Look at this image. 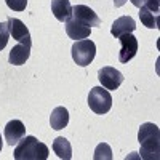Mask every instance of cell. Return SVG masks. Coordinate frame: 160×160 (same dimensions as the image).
I'll return each mask as SVG.
<instances>
[{"label":"cell","mask_w":160,"mask_h":160,"mask_svg":"<svg viewBox=\"0 0 160 160\" xmlns=\"http://www.w3.org/2000/svg\"><path fill=\"white\" fill-rule=\"evenodd\" d=\"M5 3L13 11H24L28 7V0H5Z\"/></svg>","instance_id":"obj_19"},{"label":"cell","mask_w":160,"mask_h":160,"mask_svg":"<svg viewBox=\"0 0 160 160\" xmlns=\"http://www.w3.org/2000/svg\"><path fill=\"white\" fill-rule=\"evenodd\" d=\"M72 18H75L80 22H83L85 26H88V28L101 24L99 16L87 5H75V7H72Z\"/></svg>","instance_id":"obj_8"},{"label":"cell","mask_w":160,"mask_h":160,"mask_svg":"<svg viewBox=\"0 0 160 160\" xmlns=\"http://www.w3.org/2000/svg\"><path fill=\"white\" fill-rule=\"evenodd\" d=\"M142 5L148 10H151L154 15H157L158 8H160V2H158V0H142Z\"/></svg>","instance_id":"obj_20"},{"label":"cell","mask_w":160,"mask_h":160,"mask_svg":"<svg viewBox=\"0 0 160 160\" xmlns=\"http://www.w3.org/2000/svg\"><path fill=\"white\" fill-rule=\"evenodd\" d=\"M88 106L90 109L98 114H108L112 108V96L109 90H106L104 87H95L90 90V95H88Z\"/></svg>","instance_id":"obj_4"},{"label":"cell","mask_w":160,"mask_h":160,"mask_svg":"<svg viewBox=\"0 0 160 160\" xmlns=\"http://www.w3.org/2000/svg\"><path fill=\"white\" fill-rule=\"evenodd\" d=\"M26 135V127L21 120H11L5 127V141L10 146H16L18 141Z\"/></svg>","instance_id":"obj_10"},{"label":"cell","mask_w":160,"mask_h":160,"mask_svg":"<svg viewBox=\"0 0 160 160\" xmlns=\"http://www.w3.org/2000/svg\"><path fill=\"white\" fill-rule=\"evenodd\" d=\"M48 154L47 144L40 142L35 136H22L16 144L13 157L16 160H47Z\"/></svg>","instance_id":"obj_2"},{"label":"cell","mask_w":160,"mask_h":160,"mask_svg":"<svg viewBox=\"0 0 160 160\" xmlns=\"http://www.w3.org/2000/svg\"><path fill=\"white\" fill-rule=\"evenodd\" d=\"M7 22H8L10 35H11L13 38H15V40H18L19 43H28V45H32V42H31V34H29V29L26 28V24H24L21 19L10 16V18L7 19Z\"/></svg>","instance_id":"obj_7"},{"label":"cell","mask_w":160,"mask_h":160,"mask_svg":"<svg viewBox=\"0 0 160 160\" xmlns=\"http://www.w3.org/2000/svg\"><path fill=\"white\" fill-rule=\"evenodd\" d=\"M139 18H141V22L146 26V28H149V29H157L158 26H157V15H154V13L151 10H148L144 5L139 7Z\"/></svg>","instance_id":"obj_16"},{"label":"cell","mask_w":160,"mask_h":160,"mask_svg":"<svg viewBox=\"0 0 160 160\" xmlns=\"http://www.w3.org/2000/svg\"><path fill=\"white\" fill-rule=\"evenodd\" d=\"M53 151H55V154L62 160H71L72 158V146L62 136H59L53 141Z\"/></svg>","instance_id":"obj_15"},{"label":"cell","mask_w":160,"mask_h":160,"mask_svg":"<svg viewBox=\"0 0 160 160\" xmlns=\"http://www.w3.org/2000/svg\"><path fill=\"white\" fill-rule=\"evenodd\" d=\"M136 29V22L135 19H133L131 16H120L114 21L112 24V28H111V34L118 38L120 35H123V34H130Z\"/></svg>","instance_id":"obj_11"},{"label":"cell","mask_w":160,"mask_h":160,"mask_svg":"<svg viewBox=\"0 0 160 160\" xmlns=\"http://www.w3.org/2000/svg\"><path fill=\"white\" fill-rule=\"evenodd\" d=\"M69 123V112L66 108H55L50 115V125L53 130H62Z\"/></svg>","instance_id":"obj_14"},{"label":"cell","mask_w":160,"mask_h":160,"mask_svg":"<svg viewBox=\"0 0 160 160\" xmlns=\"http://www.w3.org/2000/svg\"><path fill=\"white\" fill-rule=\"evenodd\" d=\"M66 34H68L72 40H82V38H87L91 32V28L85 26L83 22L77 21L75 18L71 16V19L66 21Z\"/></svg>","instance_id":"obj_9"},{"label":"cell","mask_w":160,"mask_h":160,"mask_svg":"<svg viewBox=\"0 0 160 160\" xmlns=\"http://www.w3.org/2000/svg\"><path fill=\"white\" fill-rule=\"evenodd\" d=\"M93 157H95V160H111L112 158V151L109 148V144H106V142L98 144Z\"/></svg>","instance_id":"obj_17"},{"label":"cell","mask_w":160,"mask_h":160,"mask_svg":"<svg viewBox=\"0 0 160 160\" xmlns=\"http://www.w3.org/2000/svg\"><path fill=\"white\" fill-rule=\"evenodd\" d=\"M51 11L58 21L66 22L72 16V5L69 0H51Z\"/></svg>","instance_id":"obj_12"},{"label":"cell","mask_w":160,"mask_h":160,"mask_svg":"<svg viewBox=\"0 0 160 160\" xmlns=\"http://www.w3.org/2000/svg\"><path fill=\"white\" fill-rule=\"evenodd\" d=\"M29 56H31V45H28V43H18L16 47L11 48L8 61L13 66H21V64H24L26 61L29 59Z\"/></svg>","instance_id":"obj_13"},{"label":"cell","mask_w":160,"mask_h":160,"mask_svg":"<svg viewBox=\"0 0 160 160\" xmlns=\"http://www.w3.org/2000/svg\"><path fill=\"white\" fill-rule=\"evenodd\" d=\"M98 80L106 90H117L123 82V74L115 68L106 66V68H101L98 71Z\"/></svg>","instance_id":"obj_6"},{"label":"cell","mask_w":160,"mask_h":160,"mask_svg":"<svg viewBox=\"0 0 160 160\" xmlns=\"http://www.w3.org/2000/svg\"><path fill=\"white\" fill-rule=\"evenodd\" d=\"M10 38V29H8V22H0V51H2Z\"/></svg>","instance_id":"obj_18"},{"label":"cell","mask_w":160,"mask_h":160,"mask_svg":"<svg viewBox=\"0 0 160 160\" xmlns=\"http://www.w3.org/2000/svg\"><path fill=\"white\" fill-rule=\"evenodd\" d=\"M120 40V51H118V61L120 62H128L136 56L138 53V38L130 34H123L118 37Z\"/></svg>","instance_id":"obj_5"},{"label":"cell","mask_w":160,"mask_h":160,"mask_svg":"<svg viewBox=\"0 0 160 160\" xmlns=\"http://www.w3.org/2000/svg\"><path fill=\"white\" fill-rule=\"evenodd\" d=\"M138 141L141 144V157L146 160L160 158V130L157 125L148 122L142 123L138 131Z\"/></svg>","instance_id":"obj_1"},{"label":"cell","mask_w":160,"mask_h":160,"mask_svg":"<svg viewBox=\"0 0 160 160\" xmlns=\"http://www.w3.org/2000/svg\"><path fill=\"white\" fill-rule=\"evenodd\" d=\"M2 148H3V139H2V135H0V151H2Z\"/></svg>","instance_id":"obj_23"},{"label":"cell","mask_w":160,"mask_h":160,"mask_svg":"<svg viewBox=\"0 0 160 160\" xmlns=\"http://www.w3.org/2000/svg\"><path fill=\"white\" fill-rule=\"evenodd\" d=\"M130 2H131L133 5H135V7H138V8L142 5V0H130Z\"/></svg>","instance_id":"obj_22"},{"label":"cell","mask_w":160,"mask_h":160,"mask_svg":"<svg viewBox=\"0 0 160 160\" xmlns=\"http://www.w3.org/2000/svg\"><path fill=\"white\" fill-rule=\"evenodd\" d=\"M72 59L75 64L85 66L91 64L93 59L96 56V45L95 42H91L90 38H82V40H75L74 45H72Z\"/></svg>","instance_id":"obj_3"},{"label":"cell","mask_w":160,"mask_h":160,"mask_svg":"<svg viewBox=\"0 0 160 160\" xmlns=\"http://www.w3.org/2000/svg\"><path fill=\"white\" fill-rule=\"evenodd\" d=\"M127 3V0H114V5L115 7H122V5H125Z\"/></svg>","instance_id":"obj_21"}]
</instances>
